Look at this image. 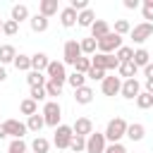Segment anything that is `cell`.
<instances>
[{"mask_svg": "<svg viewBox=\"0 0 153 153\" xmlns=\"http://www.w3.org/2000/svg\"><path fill=\"white\" fill-rule=\"evenodd\" d=\"M127 127H129V122L124 120V117H112L110 122H108V127H105V139H108V143H120L122 141V136H127Z\"/></svg>", "mask_w": 153, "mask_h": 153, "instance_id": "1", "label": "cell"}, {"mask_svg": "<svg viewBox=\"0 0 153 153\" xmlns=\"http://www.w3.org/2000/svg\"><path fill=\"white\" fill-rule=\"evenodd\" d=\"M43 120H45V127H53V129L60 127L62 108H60L57 100H45V105H43Z\"/></svg>", "mask_w": 153, "mask_h": 153, "instance_id": "2", "label": "cell"}, {"mask_svg": "<svg viewBox=\"0 0 153 153\" xmlns=\"http://www.w3.org/2000/svg\"><path fill=\"white\" fill-rule=\"evenodd\" d=\"M122 45H124V43H122V36H117L115 31H110L105 38L98 41V53H103V55H115Z\"/></svg>", "mask_w": 153, "mask_h": 153, "instance_id": "3", "label": "cell"}, {"mask_svg": "<svg viewBox=\"0 0 153 153\" xmlns=\"http://www.w3.org/2000/svg\"><path fill=\"white\" fill-rule=\"evenodd\" d=\"M84 53H81V45H79V41H74V38H69V41H65V48H62V62H65V67L67 65H76V60L81 57Z\"/></svg>", "mask_w": 153, "mask_h": 153, "instance_id": "4", "label": "cell"}, {"mask_svg": "<svg viewBox=\"0 0 153 153\" xmlns=\"http://www.w3.org/2000/svg\"><path fill=\"white\" fill-rule=\"evenodd\" d=\"M45 76H48V81H57V84H65L67 81V69H65V62L60 60H50V65H48V69H45Z\"/></svg>", "mask_w": 153, "mask_h": 153, "instance_id": "5", "label": "cell"}, {"mask_svg": "<svg viewBox=\"0 0 153 153\" xmlns=\"http://www.w3.org/2000/svg\"><path fill=\"white\" fill-rule=\"evenodd\" d=\"M72 139H74V131H72V127H69V124H60V127L55 129L53 143H55V146H57L60 151H65V148H69Z\"/></svg>", "mask_w": 153, "mask_h": 153, "instance_id": "6", "label": "cell"}, {"mask_svg": "<svg viewBox=\"0 0 153 153\" xmlns=\"http://www.w3.org/2000/svg\"><path fill=\"white\" fill-rule=\"evenodd\" d=\"M105 148H108V139L103 131H93L86 139V153H105Z\"/></svg>", "mask_w": 153, "mask_h": 153, "instance_id": "7", "label": "cell"}, {"mask_svg": "<svg viewBox=\"0 0 153 153\" xmlns=\"http://www.w3.org/2000/svg\"><path fill=\"white\" fill-rule=\"evenodd\" d=\"M2 129H5V134L12 136V139H24V134L29 131V129H26V122H19V120H5V122H2Z\"/></svg>", "mask_w": 153, "mask_h": 153, "instance_id": "8", "label": "cell"}, {"mask_svg": "<svg viewBox=\"0 0 153 153\" xmlns=\"http://www.w3.org/2000/svg\"><path fill=\"white\" fill-rule=\"evenodd\" d=\"M153 36V24H148V22H141V24H136L134 29H131V41L134 43H146L148 38Z\"/></svg>", "mask_w": 153, "mask_h": 153, "instance_id": "9", "label": "cell"}, {"mask_svg": "<svg viewBox=\"0 0 153 153\" xmlns=\"http://www.w3.org/2000/svg\"><path fill=\"white\" fill-rule=\"evenodd\" d=\"M139 93H141V84H139V79H127V81H122V91H120L122 98H127V100H136Z\"/></svg>", "mask_w": 153, "mask_h": 153, "instance_id": "10", "label": "cell"}, {"mask_svg": "<svg viewBox=\"0 0 153 153\" xmlns=\"http://www.w3.org/2000/svg\"><path fill=\"white\" fill-rule=\"evenodd\" d=\"M100 91H103V96H117L122 91V79L120 76H105L100 81Z\"/></svg>", "mask_w": 153, "mask_h": 153, "instance_id": "11", "label": "cell"}, {"mask_svg": "<svg viewBox=\"0 0 153 153\" xmlns=\"http://www.w3.org/2000/svg\"><path fill=\"white\" fill-rule=\"evenodd\" d=\"M72 131H74L76 136L88 139V136L93 134V122H91L88 117H76V120H74V124H72Z\"/></svg>", "mask_w": 153, "mask_h": 153, "instance_id": "12", "label": "cell"}, {"mask_svg": "<svg viewBox=\"0 0 153 153\" xmlns=\"http://www.w3.org/2000/svg\"><path fill=\"white\" fill-rule=\"evenodd\" d=\"M76 19H79V12H74L69 5L60 10V24H62L65 29H72V26L76 24Z\"/></svg>", "mask_w": 153, "mask_h": 153, "instance_id": "13", "label": "cell"}, {"mask_svg": "<svg viewBox=\"0 0 153 153\" xmlns=\"http://www.w3.org/2000/svg\"><path fill=\"white\" fill-rule=\"evenodd\" d=\"M29 26H31V31H33V33H43V31H48L50 19H48V17H43V14H33V17L29 19Z\"/></svg>", "mask_w": 153, "mask_h": 153, "instance_id": "14", "label": "cell"}, {"mask_svg": "<svg viewBox=\"0 0 153 153\" xmlns=\"http://www.w3.org/2000/svg\"><path fill=\"white\" fill-rule=\"evenodd\" d=\"M110 31H112V29H110V24H108L105 19H96V24L91 26V38L100 41V38H105Z\"/></svg>", "mask_w": 153, "mask_h": 153, "instance_id": "15", "label": "cell"}, {"mask_svg": "<svg viewBox=\"0 0 153 153\" xmlns=\"http://www.w3.org/2000/svg\"><path fill=\"white\" fill-rule=\"evenodd\" d=\"M19 53H17V48L12 45V43H5V45H0V65L5 67V65H14V57H17Z\"/></svg>", "mask_w": 153, "mask_h": 153, "instance_id": "16", "label": "cell"}, {"mask_svg": "<svg viewBox=\"0 0 153 153\" xmlns=\"http://www.w3.org/2000/svg\"><path fill=\"white\" fill-rule=\"evenodd\" d=\"M60 12V5H57V0H41L38 2V14H43V17H53V14H57Z\"/></svg>", "mask_w": 153, "mask_h": 153, "instance_id": "17", "label": "cell"}, {"mask_svg": "<svg viewBox=\"0 0 153 153\" xmlns=\"http://www.w3.org/2000/svg\"><path fill=\"white\" fill-rule=\"evenodd\" d=\"M10 19H14L17 24H22V22H26V19H31V14H29V7L26 5H12V12H10Z\"/></svg>", "mask_w": 153, "mask_h": 153, "instance_id": "18", "label": "cell"}, {"mask_svg": "<svg viewBox=\"0 0 153 153\" xmlns=\"http://www.w3.org/2000/svg\"><path fill=\"white\" fill-rule=\"evenodd\" d=\"M48 65H50V60H48L45 53H33V55H31V69H33V72H45Z\"/></svg>", "mask_w": 153, "mask_h": 153, "instance_id": "19", "label": "cell"}, {"mask_svg": "<svg viewBox=\"0 0 153 153\" xmlns=\"http://www.w3.org/2000/svg\"><path fill=\"white\" fill-rule=\"evenodd\" d=\"M45 127V120H43V115H31V117H26V129L29 131H33L36 136H41V129Z\"/></svg>", "mask_w": 153, "mask_h": 153, "instance_id": "20", "label": "cell"}, {"mask_svg": "<svg viewBox=\"0 0 153 153\" xmlns=\"http://www.w3.org/2000/svg\"><path fill=\"white\" fill-rule=\"evenodd\" d=\"M146 136V127L141 124V122H131L129 127H127V139L129 141H141Z\"/></svg>", "mask_w": 153, "mask_h": 153, "instance_id": "21", "label": "cell"}, {"mask_svg": "<svg viewBox=\"0 0 153 153\" xmlns=\"http://www.w3.org/2000/svg\"><path fill=\"white\" fill-rule=\"evenodd\" d=\"M136 72H139V67H136L134 62H122L120 69H117V74H120L122 81H127V79H136Z\"/></svg>", "mask_w": 153, "mask_h": 153, "instance_id": "22", "label": "cell"}, {"mask_svg": "<svg viewBox=\"0 0 153 153\" xmlns=\"http://www.w3.org/2000/svg\"><path fill=\"white\" fill-rule=\"evenodd\" d=\"M74 100H76L79 105H88V103L93 100V88H91V86L76 88V91H74Z\"/></svg>", "mask_w": 153, "mask_h": 153, "instance_id": "23", "label": "cell"}, {"mask_svg": "<svg viewBox=\"0 0 153 153\" xmlns=\"http://www.w3.org/2000/svg\"><path fill=\"white\" fill-rule=\"evenodd\" d=\"M76 24H79V26H84V29H91V26L96 24V12H93L91 7H88V10H84V12H79Z\"/></svg>", "mask_w": 153, "mask_h": 153, "instance_id": "24", "label": "cell"}, {"mask_svg": "<svg viewBox=\"0 0 153 153\" xmlns=\"http://www.w3.org/2000/svg\"><path fill=\"white\" fill-rule=\"evenodd\" d=\"M79 45H81V53H84L86 57H93V55H96V50H98V41H96V38H91V36H88V38H81V41H79Z\"/></svg>", "mask_w": 153, "mask_h": 153, "instance_id": "25", "label": "cell"}, {"mask_svg": "<svg viewBox=\"0 0 153 153\" xmlns=\"http://www.w3.org/2000/svg\"><path fill=\"white\" fill-rule=\"evenodd\" d=\"M131 62H134L136 67H141V69H143L146 65H151V53H148L146 48H136V50H134V60H131Z\"/></svg>", "mask_w": 153, "mask_h": 153, "instance_id": "26", "label": "cell"}, {"mask_svg": "<svg viewBox=\"0 0 153 153\" xmlns=\"http://www.w3.org/2000/svg\"><path fill=\"white\" fill-rule=\"evenodd\" d=\"M26 84H29L31 88H36V86H45V84H48V76H45L43 72H33V69H31V72L26 74Z\"/></svg>", "mask_w": 153, "mask_h": 153, "instance_id": "27", "label": "cell"}, {"mask_svg": "<svg viewBox=\"0 0 153 153\" xmlns=\"http://www.w3.org/2000/svg\"><path fill=\"white\" fill-rule=\"evenodd\" d=\"M19 112H22V115H26V117H31V115H36V112H38V103H36V100H31V98H24V100L19 103Z\"/></svg>", "mask_w": 153, "mask_h": 153, "instance_id": "28", "label": "cell"}, {"mask_svg": "<svg viewBox=\"0 0 153 153\" xmlns=\"http://www.w3.org/2000/svg\"><path fill=\"white\" fill-rule=\"evenodd\" d=\"M14 67H17L19 72H31V55L19 53V55L14 57Z\"/></svg>", "mask_w": 153, "mask_h": 153, "instance_id": "29", "label": "cell"}, {"mask_svg": "<svg viewBox=\"0 0 153 153\" xmlns=\"http://www.w3.org/2000/svg\"><path fill=\"white\" fill-rule=\"evenodd\" d=\"M48 148H50V141H48L45 136H36V139L31 141V151H33V153H48Z\"/></svg>", "mask_w": 153, "mask_h": 153, "instance_id": "30", "label": "cell"}, {"mask_svg": "<svg viewBox=\"0 0 153 153\" xmlns=\"http://www.w3.org/2000/svg\"><path fill=\"white\" fill-rule=\"evenodd\" d=\"M115 57L120 60V65H122V62H131V60H134V48H131V45H122V48L115 53Z\"/></svg>", "mask_w": 153, "mask_h": 153, "instance_id": "31", "label": "cell"}, {"mask_svg": "<svg viewBox=\"0 0 153 153\" xmlns=\"http://www.w3.org/2000/svg\"><path fill=\"white\" fill-rule=\"evenodd\" d=\"M67 84L76 91V88H81V86H86V74H79V72H72L69 76H67Z\"/></svg>", "mask_w": 153, "mask_h": 153, "instance_id": "32", "label": "cell"}, {"mask_svg": "<svg viewBox=\"0 0 153 153\" xmlns=\"http://www.w3.org/2000/svg\"><path fill=\"white\" fill-rule=\"evenodd\" d=\"M136 108H139V110H148V108H153V96H151L148 91H141L139 98H136Z\"/></svg>", "mask_w": 153, "mask_h": 153, "instance_id": "33", "label": "cell"}, {"mask_svg": "<svg viewBox=\"0 0 153 153\" xmlns=\"http://www.w3.org/2000/svg\"><path fill=\"white\" fill-rule=\"evenodd\" d=\"M117 36H124V33H131V24L127 19H115V29H112Z\"/></svg>", "mask_w": 153, "mask_h": 153, "instance_id": "34", "label": "cell"}, {"mask_svg": "<svg viewBox=\"0 0 153 153\" xmlns=\"http://www.w3.org/2000/svg\"><path fill=\"white\" fill-rule=\"evenodd\" d=\"M88 69H91V57L81 55V57L76 60V65H74V72H79V74H88Z\"/></svg>", "mask_w": 153, "mask_h": 153, "instance_id": "35", "label": "cell"}, {"mask_svg": "<svg viewBox=\"0 0 153 153\" xmlns=\"http://www.w3.org/2000/svg\"><path fill=\"white\" fill-rule=\"evenodd\" d=\"M108 57H110V55L96 53V55L91 57V65H93V67H98V69H105V72H108Z\"/></svg>", "mask_w": 153, "mask_h": 153, "instance_id": "36", "label": "cell"}, {"mask_svg": "<svg viewBox=\"0 0 153 153\" xmlns=\"http://www.w3.org/2000/svg\"><path fill=\"white\" fill-rule=\"evenodd\" d=\"M141 14L148 24H153V0H143L141 2Z\"/></svg>", "mask_w": 153, "mask_h": 153, "instance_id": "37", "label": "cell"}, {"mask_svg": "<svg viewBox=\"0 0 153 153\" xmlns=\"http://www.w3.org/2000/svg\"><path fill=\"white\" fill-rule=\"evenodd\" d=\"M29 98H31V100H36V103L45 100V98H48V93H45V86H36V88H31V91H29Z\"/></svg>", "mask_w": 153, "mask_h": 153, "instance_id": "38", "label": "cell"}, {"mask_svg": "<svg viewBox=\"0 0 153 153\" xmlns=\"http://www.w3.org/2000/svg\"><path fill=\"white\" fill-rule=\"evenodd\" d=\"M69 151H74V153H81V151H86V139L74 134V139H72V143H69Z\"/></svg>", "mask_w": 153, "mask_h": 153, "instance_id": "39", "label": "cell"}, {"mask_svg": "<svg viewBox=\"0 0 153 153\" xmlns=\"http://www.w3.org/2000/svg\"><path fill=\"white\" fill-rule=\"evenodd\" d=\"M7 153H26V143L22 139H12L7 146Z\"/></svg>", "mask_w": 153, "mask_h": 153, "instance_id": "40", "label": "cell"}, {"mask_svg": "<svg viewBox=\"0 0 153 153\" xmlns=\"http://www.w3.org/2000/svg\"><path fill=\"white\" fill-rule=\"evenodd\" d=\"M19 31V24L14 22V19H5V24H2V33L5 36H14Z\"/></svg>", "mask_w": 153, "mask_h": 153, "instance_id": "41", "label": "cell"}, {"mask_svg": "<svg viewBox=\"0 0 153 153\" xmlns=\"http://www.w3.org/2000/svg\"><path fill=\"white\" fill-rule=\"evenodd\" d=\"M45 93L53 96V98L62 96V84H57V81H48V84H45Z\"/></svg>", "mask_w": 153, "mask_h": 153, "instance_id": "42", "label": "cell"}, {"mask_svg": "<svg viewBox=\"0 0 153 153\" xmlns=\"http://www.w3.org/2000/svg\"><path fill=\"white\" fill-rule=\"evenodd\" d=\"M86 79H93V81H103V79H105V69H98V67H93V65H91V69H88Z\"/></svg>", "mask_w": 153, "mask_h": 153, "instance_id": "43", "label": "cell"}, {"mask_svg": "<svg viewBox=\"0 0 153 153\" xmlns=\"http://www.w3.org/2000/svg\"><path fill=\"white\" fill-rule=\"evenodd\" d=\"M69 7H72L74 12H84V10H88V0H72Z\"/></svg>", "mask_w": 153, "mask_h": 153, "instance_id": "44", "label": "cell"}, {"mask_svg": "<svg viewBox=\"0 0 153 153\" xmlns=\"http://www.w3.org/2000/svg\"><path fill=\"white\" fill-rule=\"evenodd\" d=\"M105 153H129V151H127V146H124V143H108Z\"/></svg>", "mask_w": 153, "mask_h": 153, "instance_id": "45", "label": "cell"}, {"mask_svg": "<svg viewBox=\"0 0 153 153\" xmlns=\"http://www.w3.org/2000/svg\"><path fill=\"white\" fill-rule=\"evenodd\" d=\"M143 74H146V81H153V62L143 67Z\"/></svg>", "mask_w": 153, "mask_h": 153, "instance_id": "46", "label": "cell"}, {"mask_svg": "<svg viewBox=\"0 0 153 153\" xmlns=\"http://www.w3.org/2000/svg\"><path fill=\"white\" fill-rule=\"evenodd\" d=\"M124 7L127 10H136V7H141V2L139 0H124Z\"/></svg>", "mask_w": 153, "mask_h": 153, "instance_id": "47", "label": "cell"}, {"mask_svg": "<svg viewBox=\"0 0 153 153\" xmlns=\"http://www.w3.org/2000/svg\"><path fill=\"white\" fill-rule=\"evenodd\" d=\"M5 79H7V69H5V67H2V65H0V84H2V81H5Z\"/></svg>", "mask_w": 153, "mask_h": 153, "instance_id": "48", "label": "cell"}, {"mask_svg": "<svg viewBox=\"0 0 153 153\" xmlns=\"http://www.w3.org/2000/svg\"><path fill=\"white\" fill-rule=\"evenodd\" d=\"M146 91H148V93L153 96V81H146Z\"/></svg>", "mask_w": 153, "mask_h": 153, "instance_id": "49", "label": "cell"}, {"mask_svg": "<svg viewBox=\"0 0 153 153\" xmlns=\"http://www.w3.org/2000/svg\"><path fill=\"white\" fill-rule=\"evenodd\" d=\"M2 139H7V134H5V129H2V124H0V141Z\"/></svg>", "mask_w": 153, "mask_h": 153, "instance_id": "50", "label": "cell"}, {"mask_svg": "<svg viewBox=\"0 0 153 153\" xmlns=\"http://www.w3.org/2000/svg\"><path fill=\"white\" fill-rule=\"evenodd\" d=\"M2 24H5V19H0V31H2Z\"/></svg>", "mask_w": 153, "mask_h": 153, "instance_id": "51", "label": "cell"}]
</instances>
